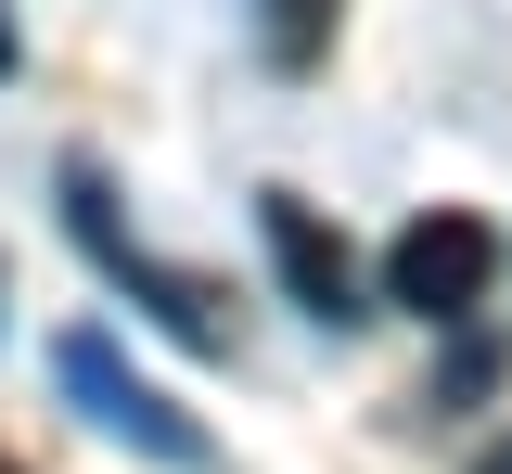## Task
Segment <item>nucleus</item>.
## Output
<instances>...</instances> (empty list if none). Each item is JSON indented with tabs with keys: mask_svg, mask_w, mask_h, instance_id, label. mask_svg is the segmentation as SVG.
I'll use <instances>...</instances> for the list:
<instances>
[{
	"mask_svg": "<svg viewBox=\"0 0 512 474\" xmlns=\"http://www.w3.org/2000/svg\"><path fill=\"white\" fill-rule=\"evenodd\" d=\"M256 231H269V257H282V282H295V308H308V321H359V257L320 231V205L256 193Z\"/></svg>",
	"mask_w": 512,
	"mask_h": 474,
	"instance_id": "nucleus-4",
	"label": "nucleus"
},
{
	"mask_svg": "<svg viewBox=\"0 0 512 474\" xmlns=\"http://www.w3.org/2000/svg\"><path fill=\"white\" fill-rule=\"evenodd\" d=\"M52 372L77 385V410H90V423H103L116 449H154L167 474H218V449H205V423H192L180 398H154V385H141V372L116 359V334H90V321H77V334L52 346Z\"/></svg>",
	"mask_w": 512,
	"mask_h": 474,
	"instance_id": "nucleus-1",
	"label": "nucleus"
},
{
	"mask_svg": "<svg viewBox=\"0 0 512 474\" xmlns=\"http://www.w3.org/2000/svg\"><path fill=\"white\" fill-rule=\"evenodd\" d=\"M320 39H333V0H269V52L282 65H320Z\"/></svg>",
	"mask_w": 512,
	"mask_h": 474,
	"instance_id": "nucleus-5",
	"label": "nucleus"
},
{
	"mask_svg": "<svg viewBox=\"0 0 512 474\" xmlns=\"http://www.w3.org/2000/svg\"><path fill=\"white\" fill-rule=\"evenodd\" d=\"M64 218H77V244H90V257H103V270H116V282H128V295H141V308H154L180 346H205V359L231 346V321H218V282H192V270H167V257H141V244L116 231V193H103L90 167H64Z\"/></svg>",
	"mask_w": 512,
	"mask_h": 474,
	"instance_id": "nucleus-2",
	"label": "nucleus"
},
{
	"mask_svg": "<svg viewBox=\"0 0 512 474\" xmlns=\"http://www.w3.org/2000/svg\"><path fill=\"white\" fill-rule=\"evenodd\" d=\"M13 65H26V26H13V0H0V77H13Z\"/></svg>",
	"mask_w": 512,
	"mask_h": 474,
	"instance_id": "nucleus-6",
	"label": "nucleus"
},
{
	"mask_svg": "<svg viewBox=\"0 0 512 474\" xmlns=\"http://www.w3.org/2000/svg\"><path fill=\"white\" fill-rule=\"evenodd\" d=\"M487 270H500V231H487V218H461V205L410 218V231L384 244V295H397L410 321H461V308L487 295Z\"/></svg>",
	"mask_w": 512,
	"mask_h": 474,
	"instance_id": "nucleus-3",
	"label": "nucleus"
}]
</instances>
